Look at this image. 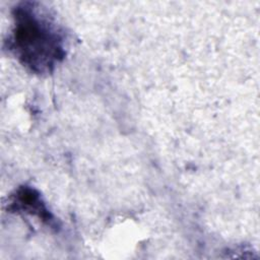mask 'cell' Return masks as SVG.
<instances>
[{
  "mask_svg": "<svg viewBox=\"0 0 260 260\" xmlns=\"http://www.w3.org/2000/svg\"><path fill=\"white\" fill-rule=\"evenodd\" d=\"M8 48L32 72L48 73L64 58V39L57 22L36 2H22L13 10Z\"/></svg>",
  "mask_w": 260,
  "mask_h": 260,
  "instance_id": "obj_1",
  "label": "cell"
},
{
  "mask_svg": "<svg viewBox=\"0 0 260 260\" xmlns=\"http://www.w3.org/2000/svg\"><path fill=\"white\" fill-rule=\"evenodd\" d=\"M13 203H16L21 209L29 211L34 214H38L43 219H48L50 217L49 212L46 210L45 206L40 200L39 194H37L31 189H21L17 193L16 199Z\"/></svg>",
  "mask_w": 260,
  "mask_h": 260,
  "instance_id": "obj_2",
  "label": "cell"
}]
</instances>
